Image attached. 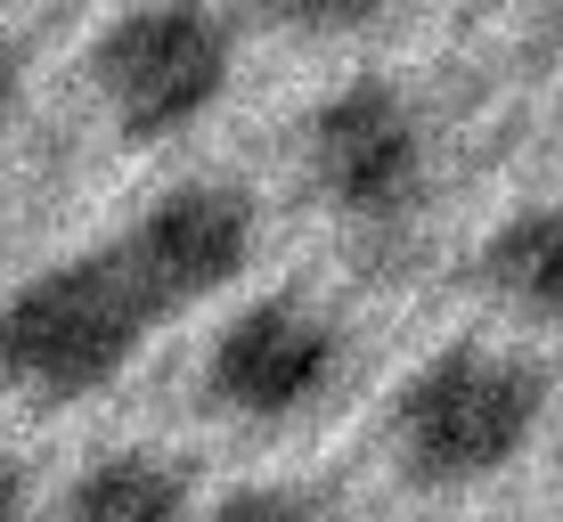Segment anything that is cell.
Masks as SVG:
<instances>
[{
  "label": "cell",
  "instance_id": "obj_1",
  "mask_svg": "<svg viewBox=\"0 0 563 522\" xmlns=\"http://www.w3.org/2000/svg\"><path fill=\"white\" fill-rule=\"evenodd\" d=\"M155 319H164V302L140 286L123 245L74 254L25 278L16 295H0V384L42 400H82L140 359Z\"/></svg>",
  "mask_w": 563,
  "mask_h": 522
},
{
  "label": "cell",
  "instance_id": "obj_2",
  "mask_svg": "<svg viewBox=\"0 0 563 522\" xmlns=\"http://www.w3.org/2000/svg\"><path fill=\"white\" fill-rule=\"evenodd\" d=\"M539 417H548V376L522 352L450 343L393 392V457L424 490H465L507 474L531 449Z\"/></svg>",
  "mask_w": 563,
  "mask_h": 522
},
{
  "label": "cell",
  "instance_id": "obj_3",
  "mask_svg": "<svg viewBox=\"0 0 563 522\" xmlns=\"http://www.w3.org/2000/svg\"><path fill=\"white\" fill-rule=\"evenodd\" d=\"M229 57L238 42L212 9H131L99 33L90 82L123 123V140H172L197 114H212V99L229 90Z\"/></svg>",
  "mask_w": 563,
  "mask_h": 522
},
{
  "label": "cell",
  "instance_id": "obj_4",
  "mask_svg": "<svg viewBox=\"0 0 563 522\" xmlns=\"http://www.w3.org/2000/svg\"><path fill=\"white\" fill-rule=\"evenodd\" d=\"M343 376V326L302 295H262L212 335L205 352V392L212 409L245 424H286L302 417L327 384Z\"/></svg>",
  "mask_w": 563,
  "mask_h": 522
},
{
  "label": "cell",
  "instance_id": "obj_5",
  "mask_svg": "<svg viewBox=\"0 0 563 522\" xmlns=\"http://www.w3.org/2000/svg\"><path fill=\"white\" fill-rule=\"evenodd\" d=\"M302 164H310V188H319L335 212H352V221H400V212L417 204V188H424L417 107L400 99L393 82L360 74V82H343L335 99H319Z\"/></svg>",
  "mask_w": 563,
  "mask_h": 522
},
{
  "label": "cell",
  "instance_id": "obj_6",
  "mask_svg": "<svg viewBox=\"0 0 563 522\" xmlns=\"http://www.w3.org/2000/svg\"><path fill=\"white\" fill-rule=\"evenodd\" d=\"M114 245H123V262L140 269V286L164 311H188V302L221 295L254 262V197L238 180H180Z\"/></svg>",
  "mask_w": 563,
  "mask_h": 522
},
{
  "label": "cell",
  "instance_id": "obj_7",
  "mask_svg": "<svg viewBox=\"0 0 563 522\" xmlns=\"http://www.w3.org/2000/svg\"><path fill=\"white\" fill-rule=\"evenodd\" d=\"M482 278L498 286V302H515L522 319L563 326V204H531L482 245Z\"/></svg>",
  "mask_w": 563,
  "mask_h": 522
},
{
  "label": "cell",
  "instance_id": "obj_8",
  "mask_svg": "<svg viewBox=\"0 0 563 522\" xmlns=\"http://www.w3.org/2000/svg\"><path fill=\"white\" fill-rule=\"evenodd\" d=\"M66 522H188V481L155 449H114L66 490Z\"/></svg>",
  "mask_w": 563,
  "mask_h": 522
},
{
  "label": "cell",
  "instance_id": "obj_9",
  "mask_svg": "<svg viewBox=\"0 0 563 522\" xmlns=\"http://www.w3.org/2000/svg\"><path fill=\"white\" fill-rule=\"evenodd\" d=\"M205 522H335V514L310 490H295V481H245V490H229Z\"/></svg>",
  "mask_w": 563,
  "mask_h": 522
},
{
  "label": "cell",
  "instance_id": "obj_10",
  "mask_svg": "<svg viewBox=\"0 0 563 522\" xmlns=\"http://www.w3.org/2000/svg\"><path fill=\"white\" fill-rule=\"evenodd\" d=\"M0 522H33V498H25V481L9 466H0Z\"/></svg>",
  "mask_w": 563,
  "mask_h": 522
},
{
  "label": "cell",
  "instance_id": "obj_11",
  "mask_svg": "<svg viewBox=\"0 0 563 522\" xmlns=\"http://www.w3.org/2000/svg\"><path fill=\"white\" fill-rule=\"evenodd\" d=\"M9 107H16V57L0 49V123H9Z\"/></svg>",
  "mask_w": 563,
  "mask_h": 522
}]
</instances>
